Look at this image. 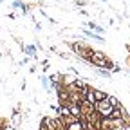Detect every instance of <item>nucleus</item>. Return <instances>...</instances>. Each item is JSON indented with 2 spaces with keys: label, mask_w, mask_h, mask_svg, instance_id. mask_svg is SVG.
Segmentation results:
<instances>
[{
  "label": "nucleus",
  "mask_w": 130,
  "mask_h": 130,
  "mask_svg": "<svg viewBox=\"0 0 130 130\" xmlns=\"http://www.w3.org/2000/svg\"><path fill=\"white\" fill-rule=\"evenodd\" d=\"M89 63H90V65H94L96 69H108V71H112V69H114V63H112V61L107 58V54H105V53H101V51H94V54L90 56Z\"/></svg>",
  "instance_id": "1"
},
{
  "label": "nucleus",
  "mask_w": 130,
  "mask_h": 130,
  "mask_svg": "<svg viewBox=\"0 0 130 130\" xmlns=\"http://www.w3.org/2000/svg\"><path fill=\"white\" fill-rule=\"evenodd\" d=\"M108 98V96H107ZM112 105H110V101L108 100H103V101H98L96 103V110H98V114H100L101 118H108L110 116V112H112Z\"/></svg>",
  "instance_id": "2"
},
{
  "label": "nucleus",
  "mask_w": 130,
  "mask_h": 130,
  "mask_svg": "<svg viewBox=\"0 0 130 130\" xmlns=\"http://www.w3.org/2000/svg\"><path fill=\"white\" fill-rule=\"evenodd\" d=\"M20 49H22L25 54H29L31 58L36 60V47H35V45H20Z\"/></svg>",
  "instance_id": "3"
},
{
  "label": "nucleus",
  "mask_w": 130,
  "mask_h": 130,
  "mask_svg": "<svg viewBox=\"0 0 130 130\" xmlns=\"http://www.w3.org/2000/svg\"><path fill=\"white\" fill-rule=\"evenodd\" d=\"M69 108H71V114H72L74 118H78V119L81 118V105L79 103H71Z\"/></svg>",
  "instance_id": "4"
},
{
  "label": "nucleus",
  "mask_w": 130,
  "mask_h": 130,
  "mask_svg": "<svg viewBox=\"0 0 130 130\" xmlns=\"http://www.w3.org/2000/svg\"><path fill=\"white\" fill-rule=\"evenodd\" d=\"M83 35H85V36H89V38H92V40H98V42H105V38L100 35V32H90V31L83 29Z\"/></svg>",
  "instance_id": "5"
},
{
  "label": "nucleus",
  "mask_w": 130,
  "mask_h": 130,
  "mask_svg": "<svg viewBox=\"0 0 130 130\" xmlns=\"http://www.w3.org/2000/svg\"><path fill=\"white\" fill-rule=\"evenodd\" d=\"M85 101H89V103H92V105L98 103V101H96V94H94V87H90V89L87 90V94H85Z\"/></svg>",
  "instance_id": "6"
},
{
  "label": "nucleus",
  "mask_w": 130,
  "mask_h": 130,
  "mask_svg": "<svg viewBox=\"0 0 130 130\" xmlns=\"http://www.w3.org/2000/svg\"><path fill=\"white\" fill-rule=\"evenodd\" d=\"M94 94H96V101H103V100H107V92H103V90H100V89H94Z\"/></svg>",
  "instance_id": "7"
},
{
  "label": "nucleus",
  "mask_w": 130,
  "mask_h": 130,
  "mask_svg": "<svg viewBox=\"0 0 130 130\" xmlns=\"http://www.w3.org/2000/svg\"><path fill=\"white\" fill-rule=\"evenodd\" d=\"M87 25H89V27H90L94 32H100V35H101V32H105V29H103L101 25H98V24H94V22H89Z\"/></svg>",
  "instance_id": "8"
},
{
  "label": "nucleus",
  "mask_w": 130,
  "mask_h": 130,
  "mask_svg": "<svg viewBox=\"0 0 130 130\" xmlns=\"http://www.w3.org/2000/svg\"><path fill=\"white\" fill-rule=\"evenodd\" d=\"M98 76H101V78H110L112 74L108 72V69H98V72H96Z\"/></svg>",
  "instance_id": "9"
},
{
  "label": "nucleus",
  "mask_w": 130,
  "mask_h": 130,
  "mask_svg": "<svg viewBox=\"0 0 130 130\" xmlns=\"http://www.w3.org/2000/svg\"><path fill=\"white\" fill-rule=\"evenodd\" d=\"M107 100L110 101V105H112V107H118V105H119V101H118V98H116V96H110V94H108Z\"/></svg>",
  "instance_id": "10"
},
{
  "label": "nucleus",
  "mask_w": 130,
  "mask_h": 130,
  "mask_svg": "<svg viewBox=\"0 0 130 130\" xmlns=\"http://www.w3.org/2000/svg\"><path fill=\"white\" fill-rule=\"evenodd\" d=\"M74 4H76L78 7H85L89 2H87V0H74Z\"/></svg>",
  "instance_id": "11"
},
{
  "label": "nucleus",
  "mask_w": 130,
  "mask_h": 130,
  "mask_svg": "<svg viewBox=\"0 0 130 130\" xmlns=\"http://www.w3.org/2000/svg\"><path fill=\"white\" fill-rule=\"evenodd\" d=\"M118 130H130V121H126V123H123Z\"/></svg>",
  "instance_id": "12"
},
{
  "label": "nucleus",
  "mask_w": 130,
  "mask_h": 130,
  "mask_svg": "<svg viewBox=\"0 0 130 130\" xmlns=\"http://www.w3.org/2000/svg\"><path fill=\"white\" fill-rule=\"evenodd\" d=\"M13 7H24V4L20 2V0H14V2H13Z\"/></svg>",
  "instance_id": "13"
},
{
  "label": "nucleus",
  "mask_w": 130,
  "mask_h": 130,
  "mask_svg": "<svg viewBox=\"0 0 130 130\" xmlns=\"http://www.w3.org/2000/svg\"><path fill=\"white\" fill-rule=\"evenodd\" d=\"M42 83H43V87H45V89H51V87H49V81H47V78H42Z\"/></svg>",
  "instance_id": "14"
},
{
  "label": "nucleus",
  "mask_w": 130,
  "mask_h": 130,
  "mask_svg": "<svg viewBox=\"0 0 130 130\" xmlns=\"http://www.w3.org/2000/svg\"><path fill=\"white\" fill-rule=\"evenodd\" d=\"M101 2H107V0H101Z\"/></svg>",
  "instance_id": "15"
},
{
  "label": "nucleus",
  "mask_w": 130,
  "mask_h": 130,
  "mask_svg": "<svg viewBox=\"0 0 130 130\" xmlns=\"http://www.w3.org/2000/svg\"><path fill=\"white\" fill-rule=\"evenodd\" d=\"M0 56H2V53H0Z\"/></svg>",
  "instance_id": "16"
}]
</instances>
